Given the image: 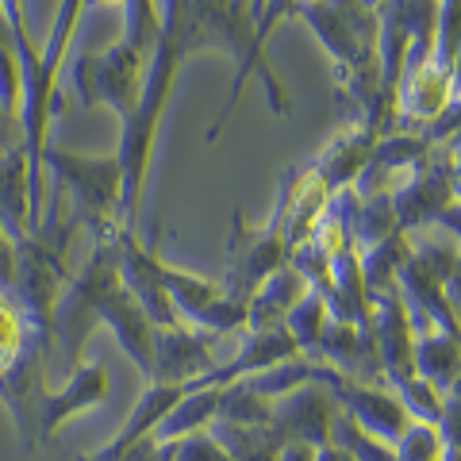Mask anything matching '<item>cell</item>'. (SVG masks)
<instances>
[{"mask_svg":"<svg viewBox=\"0 0 461 461\" xmlns=\"http://www.w3.org/2000/svg\"><path fill=\"white\" fill-rule=\"evenodd\" d=\"M396 393L403 400V408L411 411V420H423V423H438L442 427V408H446V400L442 393L430 381H423L420 373L415 377H408L403 384H396Z\"/></svg>","mask_w":461,"mask_h":461,"instance_id":"obj_17","label":"cell"},{"mask_svg":"<svg viewBox=\"0 0 461 461\" xmlns=\"http://www.w3.org/2000/svg\"><path fill=\"white\" fill-rule=\"evenodd\" d=\"M0 8H5L8 23H16V20H27V0H0Z\"/></svg>","mask_w":461,"mask_h":461,"instance_id":"obj_20","label":"cell"},{"mask_svg":"<svg viewBox=\"0 0 461 461\" xmlns=\"http://www.w3.org/2000/svg\"><path fill=\"white\" fill-rule=\"evenodd\" d=\"M339 420V403L327 384H308L296 393L281 396L273 403V423L269 430L281 438V446H312L323 450L330 446V430Z\"/></svg>","mask_w":461,"mask_h":461,"instance_id":"obj_4","label":"cell"},{"mask_svg":"<svg viewBox=\"0 0 461 461\" xmlns=\"http://www.w3.org/2000/svg\"><path fill=\"white\" fill-rule=\"evenodd\" d=\"M77 461H93V457H89V454H85V457H77Z\"/></svg>","mask_w":461,"mask_h":461,"instance_id":"obj_24","label":"cell"},{"mask_svg":"<svg viewBox=\"0 0 461 461\" xmlns=\"http://www.w3.org/2000/svg\"><path fill=\"white\" fill-rule=\"evenodd\" d=\"M147 66H150V50L139 47L135 39H127L123 32L108 50L81 54L74 66V89H77L81 108L108 104L123 123L139 104Z\"/></svg>","mask_w":461,"mask_h":461,"instance_id":"obj_2","label":"cell"},{"mask_svg":"<svg viewBox=\"0 0 461 461\" xmlns=\"http://www.w3.org/2000/svg\"><path fill=\"white\" fill-rule=\"evenodd\" d=\"M327 320H330V308H327V300L320 296V293H308L300 304L293 308V315L285 320V327H288V335L296 339V346L304 354H312L315 350V342H320V335H323V327H327Z\"/></svg>","mask_w":461,"mask_h":461,"instance_id":"obj_14","label":"cell"},{"mask_svg":"<svg viewBox=\"0 0 461 461\" xmlns=\"http://www.w3.org/2000/svg\"><path fill=\"white\" fill-rule=\"evenodd\" d=\"M169 461H235L212 430H200L181 442H169Z\"/></svg>","mask_w":461,"mask_h":461,"instance_id":"obj_18","label":"cell"},{"mask_svg":"<svg viewBox=\"0 0 461 461\" xmlns=\"http://www.w3.org/2000/svg\"><path fill=\"white\" fill-rule=\"evenodd\" d=\"M396 454H400V461H442V454H446L442 427L411 420V427L403 430L400 442H396Z\"/></svg>","mask_w":461,"mask_h":461,"instance_id":"obj_16","label":"cell"},{"mask_svg":"<svg viewBox=\"0 0 461 461\" xmlns=\"http://www.w3.org/2000/svg\"><path fill=\"white\" fill-rule=\"evenodd\" d=\"M330 442L342 446V450L350 454L354 461H400L396 446L373 438L369 430H362V427L350 420V415H342V411H339V420H335V430H330Z\"/></svg>","mask_w":461,"mask_h":461,"instance_id":"obj_13","label":"cell"},{"mask_svg":"<svg viewBox=\"0 0 461 461\" xmlns=\"http://www.w3.org/2000/svg\"><path fill=\"white\" fill-rule=\"evenodd\" d=\"M0 300H5V296H0Z\"/></svg>","mask_w":461,"mask_h":461,"instance_id":"obj_25","label":"cell"},{"mask_svg":"<svg viewBox=\"0 0 461 461\" xmlns=\"http://www.w3.org/2000/svg\"><path fill=\"white\" fill-rule=\"evenodd\" d=\"M16 142H23V131H20V123L5 112V104H0V154H5L8 147H16Z\"/></svg>","mask_w":461,"mask_h":461,"instance_id":"obj_19","label":"cell"},{"mask_svg":"<svg viewBox=\"0 0 461 461\" xmlns=\"http://www.w3.org/2000/svg\"><path fill=\"white\" fill-rule=\"evenodd\" d=\"M108 393H112L108 369L100 362H81L58 388H47V393H42V403H39V442L54 438L58 430L74 420V415L100 408V403L108 400Z\"/></svg>","mask_w":461,"mask_h":461,"instance_id":"obj_6","label":"cell"},{"mask_svg":"<svg viewBox=\"0 0 461 461\" xmlns=\"http://www.w3.org/2000/svg\"><path fill=\"white\" fill-rule=\"evenodd\" d=\"M220 403H223V388H189L177 408L162 420V427L150 435V442H181L189 435L208 430L215 423V415H220Z\"/></svg>","mask_w":461,"mask_h":461,"instance_id":"obj_12","label":"cell"},{"mask_svg":"<svg viewBox=\"0 0 461 461\" xmlns=\"http://www.w3.org/2000/svg\"><path fill=\"white\" fill-rule=\"evenodd\" d=\"M185 393H189V384H162V381H150L147 393L135 400L131 415L123 420V427L115 430V438L104 446V450H96V454H89V457H93V461H115V457H123L127 450H131V446L147 442L154 430L162 427L166 415L181 403Z\"/></svg>","mask_w":461,"mask_h":461,"instance_id":"obj_9","label":"cell"},{"mask_svg":"<svg viewBox=\"0 0 461 461\" xmlns=\"http://www.w3.org/2000/svg\"><path fill=\"white\" fill-rule=\"evenodd\" d=\"M32 339H35V330L27 323V315L12 300H0V373L20 362Z\"/></svg>","mask_w":461,"mask_h":461,"instance_id":"obj_15","label":"cell"},{"mask_svg":"<svg viewBox=\"0 0 461 461\" xmlns=\"http://www.w3.org/2000/svg\"><path fill=\"white\" fill-rule=\"evenodd\" d=\"M47 173H54L58 189L69 193L66 208L81 230L93 239L123 235V166L112 154H74L66 147L47 150Z\"/></svg>","mask_w":461,"mask_h":461,"instance_id":"obj_1","label":"cell"},{"mask_svg":"<svg viewBox=\"0 0 461 461\" xmlns=\"http://www.w3.org/2000/svg\"><path fill=\"white\" fill-rule=\"evenodd\" d=\"M285 262H288V242L281 227H273L269 220L262 227H242V215H235V230H230L227 242V277H223V288L230 296L250 304L258 285L269 273H277Z\"/></svg>","mask_w":461,"mask_h":461,"instance_id":"obj_3","label":"cell"},{"mask_svg":"<svg viewBox=\"0 0 461 461\" xmlns=\"http://www.w3.org/2000/svg\"><path fill=\"white\" fill-rule=\"evenodd\" d=\"M415 373L435 384L442 400L461 393V335H446V330L415 335Z\"/></svg>","mask_w":461,"mask_h":461,"instance_id":"obj_11","label":"cell"},{"mask_svg":"<svg viewBox=\"0 0 461 461\" xmlns=\"http://www.w3.org/2000/svg\"><path fill=\"white\" fill-rule=\"evenodd\" d=\"M127 5V0H89V12L93 8H123Z\"/></svg>","mask_w":461,"mask_h":461,"instance_id":"obj_23","label":"cell"},{"mask_svg":"<svg viewBox=\"0 0 461 461\" xmlns=\"http://www.w3.org/2000/svg\"><path fill=\"white\" fill-rule=\"evenodd\" d=\"M377 139H381L377 131H369L366 123L350 120L335 139H327V147H323L320 158L312 162V169L327 181V189H330V193L354 189L357 177H362L366 166H369L373 150H377Z\"/></svg>","mask_w":461,"mask_h":461,"instance_id":"obj_8","label":"cell"},{"mask_svg":"<svg viewBox=\"0 0 461 461\" xmlns=\"http://www.w3.org/2000/svg\"><path fill=\"white\" fill-rule=\"evenodd\" d=\"M223 357L215 354V339L200 335L193 327L158 330L154 350V381L162 384H196L220 366Z\"/></svg>","mask_w":461,"mask_h":461,"instance_id":"obj_7","label":"cell"},{"mask_svg":"<svg viewBox=\"0 0 461 461\" xmlns=\"http://www.w3.org/2000/svg\"><path fill=\"white\" fill-rule=\"evenodd\" d=\"M312 293V285L304 281L293 262H285L277 273L258 285V293L247 304V330H269V327H285V320L293 315V308Z\"/></svg>","mask_w":461,"mask_h":461,"instance_id":"obj_10","label":"cell"},{"mask_svg":"<svg viewBox=\"0 0 461 461\" xmlns=\"http://www.w3.org/2000/svg\"><path fill=\"white\" fill-rule=\"evenodd\" d=\"M330 396H335L342 415H350L357 427L388 446H396L403 430L411 427V411L403 408V400L393 384H357L350 377H342L330 388Z\"/></svg>","mask_w":461,"mask_h":461,"instance_id":"obj_5","label":"cell"},{"mask_svg":"<svg viewBox=\"0 0 461 461\" xmlns=\"http://www.w3.org/2000/svg\"><path fill=\"white\" fill-rule=\"evenodd\" d=\"M315 461H354V457L346 454L342 446H335V442H330V446H323V450H315Z\"/></svg>","mask_w":461,"mask_h":461,"instance_id":"obj_21","label":"cell"},{"mask_svg":"<svg viewBox=\"0 0 461 461\" xmlns=\"http://www.w3.org/2000/svg\"><path fill=\"white\" fill-rule=\"evenodd\" d=\"M0 47L16 50V35H12V23H8V16H5V8H0Z\"/></svg>","mask_w":461,"mask_h":461,"instance_id":"obj_22","label":"cell"}]
</instances>
